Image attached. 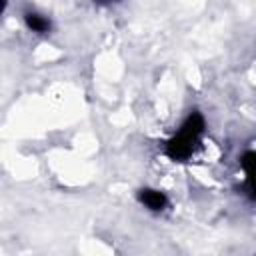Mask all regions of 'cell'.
Here are the masks:
<instances>
[{"label": "cell", "mask_w": 256, "mask_h": 256, "mask_svg": "<svg viewBox=\"0 0 256 256\" xmlns=\"http://www.w3.org/2000/svg\"><path fill=\"white\" fill-rule=\"evenodd\" d=\"M206 130V120L202 112L192 110L176 128V132L164 142V156L172 162H186L198 150Z\"/></svg>", "instance_id": "cell-1"}, {"label": "cell", "mask_w": 256, "mask_h": 256, "mask_svg": "<svg viewBox=\"0 0 256 256\" xmlns=\"http://www.w3.org/2000/svg\"><path fill=\"white\" fill-rule=\"evenodd\" d=\"M240 168L244 174V190L250 200H256V150H246L240 156Z\"/></svg>", "instance_id": "cell-2"}, {"label": "cell", "mask_w": 256, "mask_h": 256, "mask_svg": "<svg viewBox=\"0 0 256 256\" xmlns=\"http://www.w3.org/2000/svg\"><path fill=\"white\" fill-rule=\"evenodd\" d=\"M136 198L150 212H162L168 206V196L158 188H140Z\"/></svg>", "instance_id": "cell-3"}, {"label": "cell", "mask_w": 256, "mask_h": 256, "mask_svg": "<svg viewBox=\"0 0 256 256\" xmlns=\"http://www.w3.org/2000/svg\"><path fill=\"white\" fill-rule=\"evenodd\" d=\"M24 24L34 34H46L50 30V18H46L40 12H26L24 14Z\"/></svg>", "instance_id": "cell-4"}, {"label": "cell", "mask_w": 256, "mask_h": 256, "mask_svg": "<svg viewBox=\"0 0 256 256\" xmlns=\"http://www.w3.org/2000/svg\"><path fill=\"white\" fill-rule=\"evenodd\" d=\"M100 2H108V0H100Z\"/></svg>", "instance_id": "cell-5"}]
</instances>
